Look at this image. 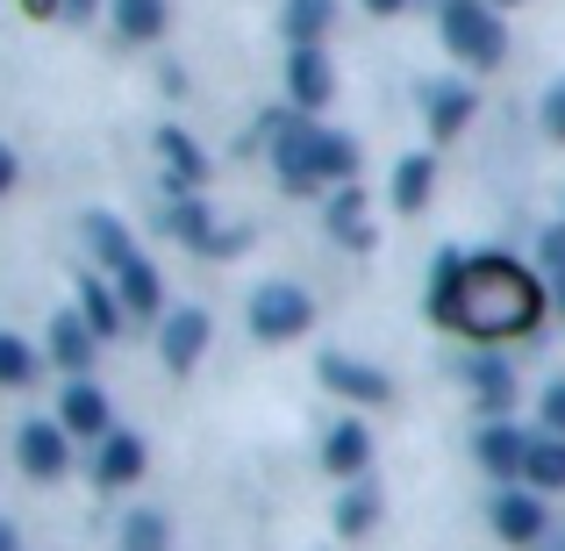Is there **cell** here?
I'll list each match as a JSON object with an SVG mask.
<instances>
[{
    "label": "cell",
    "mask_w": 565,
    "mask_h": 551,
    "mask_svg": "<svg viewBox=\"0 0 565 551\" xmlns=\"http://www.w3.org/2000/svg\"><path fill=\"white\" fill-rule=\"evenodd\" d=\"M166 22H172L166 0H115V29H122L129 43H158V36H166Z\"/></svg>",
    "instance_id": "13"
},
{
    "label": "cell",
    "mask_w": 565,
    "mask_h": 551,
    "mask_svg": "<svg viewBox=\"0 0 565 551\" xmlns=\"http://www.w3.org/2000/svg\"><path fill=\"white\" fill-rule=\"evenodd\" d=\"M166 222H172V236H180V244H193V251H236V244H244V236H222L215 230V215H207V208L201 201H172L166 208Z\"/></svg>",
    "instance_id": "6"
},
{
    "label": "cell",
    "mask_w": 565,
    "mask_h": 551,
    "mask_svg": "<svg viewBox=\"0 0 565 551\" xmlns=\"http://www.w3.org/2000/svg\"><path fill=\"white\" fill-rule=\"evenodd\" d=\"M308 316H316V308H308L301 287H265L258 301H250V330H258L265 345H279V337H301Z\"/></svg>",
    "instance_id": "4"
},
{
    "label": "cell",
    "mask_w": 565,
    "mask_h": 551,
    "mask_svg": "<svg viewBox=\"0 0 565 551\" xmlns=\"http://www.w3.org/2000/svg\"><path fill=\"white\" fill-rule=\"evenodd\" d=\"M544 265H552V287H558V301H565V230L544 236Z\"/></svg>",
    "instance_id": "28"
},
{
    "label": "cell",
    "mask_w": 565,
    "mask_h": 551,
    "mask_svg": "<svg viewBox=\"0 0 565 551\" xmlns=\"http://www.w3.org/2000/svg\"><path fill=\"white\" fill-rule=\"evenodd\" d=\"M429 180H437V166H429V158H401V166H394V201L401 208H423L429 201Z\"/></svg>",
    "instance_id": "20"
},
{
    "label": "cell",
    "mask_w": 565,
    "mask_h": 551,
    "mask_svg": "<svg viewBox=\"0 0 565 551\" xmlns=\"http://www.w3.org/2000/svg\"><path fill=\"white\" fill-rule=\"evenodd\" d=\"M373 516H380V501H373V495H365V487H359V495H351L344 509H337V523H344L351 538H359V530H373Z\"/></svg>",
    "instance_id": "26"
},
{
    "label": "cell",
    "mask_w": 565,
    "mask_h": 551,
    "mask_svg": "<svg viewBox=\"0 0 565 551\" xmlns=\"http://www.w3.org/2000/svg\"><path fill=\"white\" fill-rule=\"evenodd\" d=\"M466 123H472V94L466 86H437L429 94V137H458Z\"/></svg>",
    "instance_id": "18"
},
{
    "label": "cell",
    "mask_w": 565,
    "mask_h": 551,
    "mask_svg": "<svg viewBox=\"0 0 565 551\" xmlns=\"http://www.w3.org/2000/svg\"><path fill=\"white\" fill-rule=\"evenodd\" d=\"M57 423L65 430H108V394L100 386H65V401H57Z\"/></svg>",
    "instance_id": "15"
},
{
    "label": "cell",
    "mask_w": 565,
    "mask_h": 551,
    "mask_svg": "<svg viewBox=\"0 0 565 551\" xmlns=\"http://www.w3.org/2000/svg\"><path fill=\"white\" fill-rule=\"evenodd\" d=\"M494 530H501L509 544H537V538H544L537 495H501V501H494Z\"/></svg>",
    "instance_id": "10"
},
{
    "label": "cell",
    "mask_w": 565,
    "mask_h": 551,
    "mask_svg": "<svg viewBox=\"0 0 565 551\" xmlns=\"http://www.w3.org/2000/svg\"><path fill=\"white\" fill-rule=\"evenodd\" d=\"M14 187V151H0V193Z\"/></svg>",
    "instance_id": "34"
},
{
    "label": "cell",
    "mask_w": 565,
    "mask_h": 551,
    "mask_svg": "<svg viewBox=\"0 0 565 551\" xmlns=\"http://www.w3.org/2000/svg\"><path fill=\"white\" fill-rule=\"evenodd\" d=\"M337 22V0H287V43L294 51H316Z\"/></svg>",
    "instance_id": "11"
},
{
    "label": "cell",
    "mask_w": 565,
    "mask_h": 551,
    "mask_svg": "<svg viewBox=\"0 0 565 551\" xmlns=\"http://www.w3.org/2000/svg\"><path fill=\"white\" fill-rule=\"evenodd\" d=\"M287 94H294V108H322V100L337 94V72H330V57H322V43L316 51H294L287 57Z\"/></svg>",
    "instance_id": "5"
},
{
    "label": "cell",
    "mask_w": 565,
    "mask_h": 551,
    "mask_svg": "<svg viewBox=\"0 0 565 551\" xmlns=\"http://www.w3.org/2000/svg\"><path fill=\"white\" fill-rule=\"evenodd\" d=\"M79 294H86V322H94L100 337H115V330H122V308H115V294L100 287V279H86Z\"/></svg>",
    "instance_id": "24"
},
{
    "label": "cell",
    "mask_w": 565,
    "mask_h": 551,
    "mask_svg": "<svg viewBox=\"0 0 565 551\" xmlns=\"http://www.w3.org/2000/svg\"><path fill=\"white\" fill-rule=\"evenodd\" d=\"M0 551H14V530L8 523H0Z\"/></svg>",
    "instance_id": "35"
},
{
    "label": "cell",
    "mask_w": 565,
    "mask_h": 551,
    "mask_svg": "<svg viewBox=\"0 0 565 551\" xmlns=\"http://www.w3.org/2000/svg\"><path fill=\"white\" fill-rule=\"evenodd\" d=\"M207 345V316L201 308H172L166 316V365H193Z\"/></svg>",
    "instance_id": "12"
},
{
    "label": "cell",
    "mask_w": 565,
    "mask_h": 551,
    "mask_svg": "<svg viewBox=\"0 0 565 551\" xmlns=\"http://www.w3.org/2000/svg\"><path fill=\"white\" fill-rule=\"evenodd\" d=\"M65 458H72L65 423H29L22 430V466L36 473V480H57V473H65Z\"/></svg>",
    "instance_id": "7"
},
{
    "label": "cell",
    "mask_w": 565,
    "mask_h": 551,
    "mask_svg": "<svg viewBox=\"0 0 565 551\" xmlns=\"http://www.w3.org/2000/svg\"><path fill=\"white\" fill-rule=\"evenodd\" d=\"M322 380L337 386V394H351V401H365V409H380L394 386H386V372L373 365H359V359H322Z\"/></svg>",
    "instance_id": "9"
},
{
    "label": "cell",
    "mask_w": 565,
    "mask_h": 551,
    "mask_svg": "<svg viewBox=\"0 0 565 551\" xmlns=\"http://www.w3.org/2000/svg\"><path fill=\"white\" fill-rule=\"evenodd\" d=\"M472 380H480L487 409H509V401H515V380H509V365H494V359H487L480 372H472Z\"/></svg>",
    "instance_id": "25"
},
{
    "label": "cell",
    "mask_w": 565,
    "mask_h": 551,
    "mask_svg": "<svg viewBox=\"0 0 565 551\" xmlns=\"http://www.w3.org/2000/svg\"><path fill=\"white\" fill-rule=\"evenodd\" d=\"M29 380H36V359H29V345L0 330V386H29Z\"/></svg>",
    "instance_id": "23"
},
{
    "label": "cell",
    "mask_w": 565,
    "mask_h": 551,
    "mask_svg": "<svg viewBox=\"0 0 565 551\" xmlns=\"http://www.w3.org/2000/svg\"><path fill=\"white\" fill-rule=\"evenodd\" d=\"M94 8L100 0H65V22H94Z\"/></svg>",
    "instance_id": "32"
},
{
    "label": "cell",
    "mask_w": 565,
    "mask_h": 551,
    "mask_svg": "<svg viewBox=\"0 0 565 551\" xmlns=\"http://www.w3.org/2000/svg\"><path fill=\"white\" fill-rule=\"evenodd\" d=\"M365 458H373V437H365V423H337V437H330V473H337V480H359Z\"/></svg>",
    "instance_id": "16"
},
{
    "label": "cell",
    "mask_w": 565,
    "mask_h": 551,
    "mask_svg": "<svg viewBox=\"0 0 565 551\" xmlns=\"http://www.w3.org/2000/svg\"><path fill=\"white\" fill-rule=\"evenodd\" d=\"M444 43L458 51V65H501L509 57V29L487 0H444Z\"/></svg>",
    "instance_id": "3"
},
{
    "label": "cell",
    "mask_w": 565,
    "mask_h": 551,
    "mask_svg": "<svg viewBox=\"0 0 565 551\" xmlns=\"http://www.w3.org/2000/svg\"><path fill=\"white\" fill-rule=\"evenodd\" d=\"M544 423H552V430H565V380L552 386V394H544Z\"/></svg>",
    "instance_id": "30"
},
{
    "label": "cell",
    "mask_w": 565,
    "mask_h": 551,
    "mask_svg": "<svg viewBox=\"0 0 565 551\" xmlns=\"http://www.w3.org/2000/svg\"><path fill=\"white\" fill-rule=\"evenodd\" d=\"M273 158H279V180H287L294 193H308L322 180H351V172H359V144L337 137V129H322V123H308V115H279Z\"/></svg>",
    "instance_id": "2"
},
{
    "label": "cell",
    "mask_w": 565,
    "mask_h": 551,
    "mask_svg": "<svg viewBox=\"0 0 565 551\" xmlns=\"http://www.w3.org/2000/svg\"><path fill=\"white\" fill-rule=\"evenodd\" d=\"M137 473H143V444L129 437V430H122V437H108V452H100V480L122 487V480H137Z\"/></svg>",
    "instance_id": "19"
},
{
    "label": "cell",
    "mask_w": 565,
    "mask_h": 551,
    "mask_svg": "<svg viewBox=\"0 0 565 551\" xmlns=\"http://www.w3.org/2000/svg\"><path fill=\"white\" fill-rule=\"evenodd\" d=\"M530 444L537 437H523L515 423H494L480 437V458H487V473H501V480H523V466H530Z\"/></svg>",
    "instance_id": "8"
},
{
    "label": "cell",
    "mask_w": 565,
    "mask_h": 551,
    "mask_svg": "<svg viewBox=\"0 0 565 551\" xmlns=\"http://www.w3.org/2000/svg\"><path fill=\"white\" fill-rule=\"evenodd\" d=\"M129 551H172L166 523H158V516H129Z\"/></svg>",
    "instance_id": "27"
},
{
    "label": "cell",
    "mask_w": 565,
    "mask_h": 551,
    "mask_svg": "<svg viewBox=\"0 0 565 551\" xmlns=\"http://www.w3.org/2000/svg\"><path fill=\"white\" fill-rule=\"evenodd\" d=\"M115 294H122L129 308H158V273H151L143 258H129L122 273H115Z\"/></svg>",
    "instance_id": "22"
},
{
    "label": "cell",
    "mask_w": 565,
    "mask_h": 551,
    "mask_svg": "<svg viewBox=\"0 0 565 551\" xmlns=\"http://www.w3.org/2000/svg\"><path fill=\"white\" fill-rule=\"evenodd\" d=\"M544 129H552V137H565V80L544 94Z\"/></svg>",
    "instance_id": "29"
},
{
    "label": "cell",
    "mask_w": 565,
    "mask_h": 551,
    "mask_svg": "<svg viewBox=\"0 0 565 551\" xmlns=\"http://www.w3.org/2000/svg\"><path fill=\"white\" fill-rule=\"evenodd\" d=\"M29 14H36V22H51V14H65V0H22Z\"/></svg>",
    "instance_id": "31"
},
{
    "label": "cell",
    "mask_w": 565,
    "mask_h": 551,
    "mask_svg": "<svg viewBox=\"0 0 565 551\" xmlns=\"http://www.w3.org/2000/svg\"><path fill=\"white\" fill-rule=\"evenodd\" d=\"M544 316V287L537 273H523L515 258H444L437 265V322L480 337V345H501V337L537 330Z\"/></svg>",
    "instance_id": "1"
},
{
    "label": "cell",
    "mask_w": 565,
    "mask_h": 551,
    "mask_svg": "<svg viewBox=\"0 0 565 551\" xmlns=\"http://www.w3.org/2000/svg\"><path fill=\"white\" fill-rule=\"evenodd\" d=\"M359 8H365V14H401L408 0H359Z\"/></svg>",
    "instance_id": "33"
},
{
    "label": "cell",
    "mask_w": 565,
    "mask_h": 551,
    "mask_svg": "<svg viewBox=\"0 0 565 551\" xmlns=\"http://www.w3.org/2000/svg\"><path fill=\"white\" fill-rule=\"evenodd\" d=\"M523 480H530V487H565V444H558V437L530 444V466H523Z\"/></svg>",
    "instance_id": "21"
},
{
    "label": "cell",
    "mask_w": 565,
    "mask_h": 551,
    "mask_svg": "<svg viewBox=\"0 0 565 551\" xmlns=\"http://www.w3.org/2000/svg\"><path fill=\"white\" fill-rule=\"evenodd\" d=\"M94 322H86V316H57L51 322V351H57V365H86V359H94Z\"/></svg>",
    "instance_id": "17"
},
{
    "label": "cell",
    "mask_w": 565,
    "mask_h": 551,
    "mask_svg": "<svg viewBox=\"0 0 565 551\" xmlns=\"http://www.w3.org/2000/svg\"><path fill=\"white\" fill-rule=\"evenodd\" d=\"M158 151H166V166H172V187H180V193H193V187L207 180V158L193 151V137H186V129H158Z\"/></svg>",
    "instance_id": "14"
}]
</instances>
